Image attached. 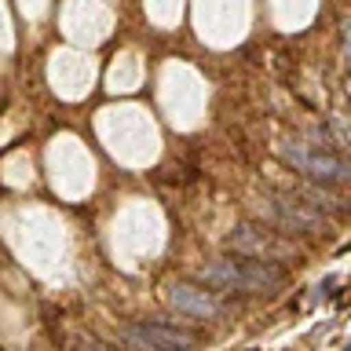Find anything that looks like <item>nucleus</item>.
Listing matches in <instances>:
<instances>
[{"mask_svg": "<svg viewBox=\"0 0 351 351\" xmlns=\"http://www.w3.org/2000/svg\"><path fill=\"white\" fill-rule=\"evenodd\" d=\"M73 351H114V348H106L103 340H95V337H84V340H77Z\"/></svg>", "mask_w": 351, "mask_h": 351, "instance_id": "8", "label": "nucleus"}, {"mask_svg": "<svg viewBox=\"0 0 351 351\" xmlns=\"http://www.w3.org/2000/svg\"><path fill=\"white\" fill-rule=\"evenodd\" d=\"M278 154L311 183H351V158L329 154L322 147H307V143H285L278 147Z\"/></svg>", "mask_w": 351, "mask_h": 351, "instance_id": "2", "label": "nucleus"}, {"mask_svg": "<svg viewBox=\"0 0 351 351\" xmlns=\"http://www.w3.org/2000/svg\"><path fill=\"white\" fill-rule=\"evenodd\" d=\"M165 296H169V304L176 307V311H183V315H194V318H213V315H219L216 293L202 289V285L172 282L169 289H165Z\"/></svg>", "mask_w": 351, "mask_h": 351, "instance_id": "6", "label": "nucleus"}, {"mask_svg": "<svg viewBox=\"0 0 351 351\" xmlns=\"http://www.w3.org/2000/svg\"><path fill=\"white\" fill-rule=\"evenodd\" d=\"M285 194H293L300 205H307V208H315V213H340V208H348L344 205V197H337V194H329L326 186H311V183H296V186H289Z\"/></svg>", "mask_w": 351, "mask_h": 351, "instance_id": "7", "label": "nucleus"}, {"mask_svg": "<svg viewBox=\"0 0 351 351\" xmlns=\"http://www.w3.org/2000/svg\"><path fill=\"white\" fill-rule=\"evenodd\" d=\"M344 351H351V340H348V348H344Z\"/></svg>", "mask_w": 351, "mask_h": 351, "instance_id": "10", "label": "nucleus"}, {"mask_svg": "<svg viewBox=\"0 0 351 351\" xmlns=\"http://www.w3.org/2000/svg\"><path fill=\"white\" fill-rule=\"evenodd\" d=\"M125 340L136 351H194L197 337L186 329L165 326V322H139L125 329Z\"/></svg>", "mask_w": 351, "mask_h": 351, "instance_id": "5", "label": "nucleus"}, {"mask_svg": "<svg viewBox=\"0 0 351 351\" xmlns=\"http://www.w3.org/2000/svg\"><path fill=\"white\" fill-rule=\"evenodd\" d=\"M260 213L263 219H271V223H278L285 234H329V223L322 216L315 213V208L300 205L293 194H267L260 202Z\"/></svg>", "mask_w": 351, "mask_h": 351, "instance_id": "4", "label": "nucleus"}, {"mask_svg": "<svg viewBox=\"0 0 351 351\" xmlns=\"http://www.w3.org/2000/svg\"><path fill=\"white\" fill-rule=\"evenodd\" d=\"M197 278L205 285H213L219 293H241V296H252V293H271L285 282V271L271 260H256V256H223V260H213L197 271Z\"/></svg>", "mask_w": 351, "mask_h": 351, "instance_id": "1", "label": "nucleus"}, {"mask_svg": "<svg viewBox=\"0 0 351 351\" xmlns=\"http://www.w3.org/2000/svg\"><path fill=\"white\" fill-rule=\"evenodd\" d=\"M227 245L234 252H241V256H256V260H271V263H285V260L300 256V249L293 241H285L271 227H256V223H238L230 230Z\"/></svg>", "mask_w": 351, "mask_h": 351, "instance_id": "3", "label": "nucleus"}, {"mask_svg": "<svg viewBox=\"0 0 351 351\" xmlns=\"http://www.w3.org/2000/svg\"><path fill=\"white\" fill-rule=\"evenodd\" d=\"M344 48H348V62H351V22L344 26Z\"/></svg>", "mask_w": 351, "mask_h": 351, "instance_id": "9", "label": "nucleus"}]
</instances>
